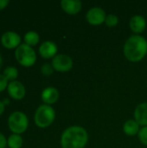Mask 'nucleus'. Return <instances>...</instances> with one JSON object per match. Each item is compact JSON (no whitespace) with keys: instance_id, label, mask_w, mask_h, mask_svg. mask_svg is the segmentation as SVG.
I'll list each match as a JSON object with an SVG mask.
<instances>
[{"instance_id":"8","label":"nucleus","mask_w":147,"mask_h":148,"mask_svg":"<svg viewBox=\"0 0 147 148\" xmlns=\"http://www.w3.org/2000/svg\"><path fill=\"white\" fill-rule=\"evenodd\" d=\"M21 42V37L18 34L12 31L5 32L1 37L2 45L6 49L17 48Z\"/></svg>"},{"instance_id":"18","label":"nucleus","mask_w":147,"mask_h":148,"mask_svg":"<svg viewBox=\"0 0 147 148\" xmlns=\"http://www.w3.org/2000/svg\"><path fill=\"white\" fill-rule=\"evenodd\" d=\"M18 71L15 67H7L3 71V75L10 81L15 80L17 77Z\"/></svg>"},{"instance_id":"23","label":"nucleus","mask_w":147,"mask_h":148,"mask_svg":"<svg viewBox=\"0 0 147 148\" xmlns=\"http://www.w3.org/2000/svg\"><path fill=\"white\" fill-rule=\"evenodd\" d=\"M6 144H7V141H6L5 137L0 133V148L5 147H6Z\"/></svg>"},{"instance_id":"12","label":"nucleus","mask_w":147,"mask_h":148,"mask_svg":"<svg viewBox=\"0 0 147 148\" xmlns=\"http://www.w3.org/2000/svg\"><path fill=\"white\" fill-rule=\"evenodd\" d=\"M134 118L139 126L147 127V102L139 104L134 112Z\"/></svg>"},{"instance_id":"24","label":"nucleus","mask_w":147,"mask_h":148,"mask_svg":"<svg viewBox=\"0 0 147 148\" xmlns=\"http://www.w3.org/2000/svg\"><path fill=\"white\" fill-rule=\"evenodd\" d=\"M9 1L8 0H0V10L4 9L8 4H9Z\"/></svg>"},{"instance_id":"26","label":"nucleus","mask_w":147,"mask_h":148,"mask_svg":"<svg viewBox=\"0 0 147 148\" xmlns=\"http://www.w3.org/2000/svg\"><path fill=\"white\" fill-rule=\"evenodd\" d=\"M2 64H3V60H2V57H1V56H0V69H1V67H2Z\"/></svg>"},{"instance_id":"7","label":"nucleus","mask_w":147,"mask_h":148,"mask_svg":"<svg viewBox=\"0 0 147 148\" xmlns=\"http://www.w3.org/2000/svg\"><path fill=\"white\" fill-rule=\"evenodd\" d=\"M106 12L100 7H94L90 9L86 15L87 21L92 25H100L106 20Z\"/></svg>"},{"instance_id":"10","label":"nucleus","mask_w":147,"mask_h":148,"mask_svg":"<svg viewBox=\"0 0 147 148\" xmlns=\"http://www.w3.org/2000/svg\"><path fill=\"white\" fill-rule=\"evenodd\" d=\"M56 52H57V46L55 42L51 41H46L42 42L39 48L40 55L45 59H49L53 56L55 57Z\"/></svg>"},{"instance_id":"5","label":"nucleus","mask_w":147,"mask_h":148,"mask_svg":"<svg viewBox=\"0 0 147 148\" xmlns=\"http://www.w3.org/2000/svg\"><path fill=\"white\" fill-rule=\"evenodd\" d=\"M28 118L22 112L12 113L8 120L9 128L16 134H19L25 132L28 127Z\"/></svg>"},{"instance_id":"25","label":"nucleus","mask_w":147,"mask_h":148,"mask_svg":"<svg viewBox=\"0 0 147 148\" xmlns=\"http://www.w3.org/2000/svg\"><path fill=\"white\" fill-rule=\"evenodd\" d=\"M4 111V103L3 101H0V115L3 113Z\"/></svg>"},{"instance_id":"11","label":"nucleus","mask_w":147,"mask_h":148,"mask_svg":"<svg viewBox=\"0 0 147 148\" xmlns=\"http://www.w3.org/2000/svg\"><path fill=\"white\" fill-rule=\"evenodd\" d=\"M61 6L66 13L75 15L81 10V2L79 0H62Z\"/></svg>"},{"instance_id":"20","label":"nucleus","mask_w":147,"mask_h":148,"mask_svg":"<svg viewBox=\"0 0 147 148\" xmlns=\"http://www.w3.org/2000/svg\"><path fill=\"white\" fill-rule=\"evenodd\" d=\"M139 139L142 144L147 146V127H144L139 132Z\"/></svg>"},{"instance_id":"13","label":"nucleus","mask_w":147,"mask_h":148,"mask_svg":"<svg viewBox=\"0 0 147 148\" xmlns=\"http://www.w3.org/2000/svg\"><path fill=\"white\" fill-rule=\"evenodd\" d=\"M146 21L142 16H134L130 20V28L134 33H141L145 30Z\"/></svg>"},{"instance_id":"15","label":"nucleus","mask_w":147,"mask_h":148,"mask_svg":"<svg viewBox=\"0 0 147 148\" xmlns=\"http://www.w3.org/2000/svg\"><path fill=\"white\" fill-rule=\"evenodd\" d=\"M123 131L126 134L129 136L136 135L139 132V125L136 122V121L129 120L125 122L123 126Z\"/></svg>"},{"instance_id":"2","label":"nucleus","mask_w":147,"mask_h":148,"mask_svg":"<svg viewBox=\"0 0 147 148\" xmlns=\"http://www.w3.org/2000/svg\"><path fill=\"white\" fill-rule=\"evenodd\" d=\"M88 135L81 127H70L67 128L61 138L62 148H83L88 143Z\"/></svg>"},{"instance_id":"22","label":"nucleus","mask_w":147,"mask_h":148,"mask_svg":"<svg viewBox=\"0 0 147 148\" xmlns=\"http://www.w3.org/2000/svg\"><path fill=\"white\" fill-rule=\"evenodd\" d=\"M7 86H8V79L3 75H0V92L3 91Z\"/></svg>"},{"instance_id":"9","label":"nucleus","mask_w":147,"mask_h":148,"mask_svg":"<svg viewBox=\"0 0 147 148\" xmlns=\"http://www.w3.org/2000/svg\"><path fill=\"white\" fill-rule=\"evenodd\" d=\"M8 93L10 96L15 100H22L25 95L24 86L17 81H13L8 85Z\"/></svg>"},{"instance_id":"19","label":"nucleus","mask_w":147,"mask_h":148,"mask_svg":"<svg viewBox=\"0 0 147 148\" xmlns=\"http://www.w3.org/2000/svg\"><path fill=\"white\" fill-rule=\"evenodd\" d=\"M105 23H106L107 26H108V27H114L118 24L119 18L117 16H115L113 14H110V15L107 16Z\"/></svg>"},{"instance_id":"1","label":"nucleus","mask_w":147,"mask_h":148,"mask_svg":"<svg viewBox=\"0 0 147 148\" xmlns=\"http://www.w3.org/2000/svg\"><path fill=\"white\" fill-rule=\"evenodd\" d=\"M123 52L128 61L133 62H139L147 54V41L143 36H132L125 42Z\"/></svg>"},{"instance_id":"14","label":"nucleus","mask_w":147,"mask_h":148,"mask_svg":"<svg viewBox=\"0 0 147 148\" xmlns=\"http://www.w3.org/2000/svg\"><path fill=\"white\" fill-rule=\"evenodd\" d=\"M59 98V93L56 88L49 87L45 88L42 93V100L46 104H53Z\"/></svg>"},{"instance_id":"21","label":"nucleus","mask_w":147,"mask_h":148,"mask_svg":"<svg viewBox=\"0 0 147 148\" xmlns=\"http://www.w3.org/2000/svg\"><path fill=\"white\" fill-rule=\"evenodd\" d=\"M42 73L44 75H50L52 73H53V67L48 63H45L42 66Z\"/></svg>"},{"instance_id":"4","label":"nucleus","mask_w":147,"mask_h":148,"mask_svg":"<svg viewBox=\"0 0 147 148\" xmlns=\"http://www.w3.org/2000/svg\"><path fill=\"white\" fill-rule=\"evenodd\" d=\"M15 56L16 61L24 67H30L34 65L36 60L35 50L26 43L21 44L16 48Z\"/></svg>"},{"instance_id":"16","label":"nucleus","mask_w":147,"mask_h":148,"mask_svg":"<svg viewBox=\"0 0 147 148\" xmlns=\"http://www.w3.org/2000/svg\"><path fill=\"white\" fill-rule=\"evenodd\" d=\"M24 41L29 46H35L39 42V36L35 31H29L24 36Z\"/></svg>"},{"instance_id":"17","label":"nucleus","mask_w":147,"mask_h":148,"mask_svg":"<svg viewBox=\"0 0 147 148\" xmlns=\"http://www.w3.org/2000/svg\"><path fill=\"white\" fill-rule=\"evenodd\" d=\"M8 146L10 148H21L23 145V139L19 134H12L8 139Z\"/></svg>"},{"instance_id":"3","label":"nucleus","mask_w":147,"mask_h":148,"mask_svg":"<svg viewBox=\"0 0 147 148\" xmlns=\"http://www.w3.org/2000/svg\"><path fill=\"white\" fill-rule=\"evenodd\" d=\"M55 117V110L49 105H41L36 111L35 122L39 127L44 128L50 126Z\"/></svg>"},{"instance_id":"6","label":"nucleus","mask_w":147,"mask_h":148,"mask_svg":"<svg viewBox=\"0 0 147 148\" xmlns=\"http://www.w3.org/2000/svg\"><path fill=\"white\" fill-rule=\"evenodd\" d=\"M52 67L59 72H68L73 67V60L67 55H57L53 58Z\"/></svg>"}]
</instances>
